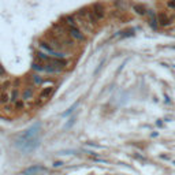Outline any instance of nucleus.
<instances>
[{
  "label": "nucleus",
  "mask_w": 175,
  "mask_h": 175,
  "mask_svg": "<svg viewBox=\"0 0 175 175\" xmlns=\"http://www.w3.org/2000/svg\"><path fill=\"white\" fill-rule=\"evenodd\" d=\"M31 79H33V82H34V85H41V83H44V78L43 77H40V75H37V74L33 75Z\"/></svg>",
  "instance_id": "nucleus-14"
},
{
  "label": "nucleus",
  "mask_w": 175,
  "mask_h": 175,
  "mask_svg": "<svg viewBox=\"0 0 175 175\" xmlns=\"http://www.w3.org/2000/svg\"><path fill=\"white\" fill-rule=\"evenodd\" d=\"M90 10L93 11L94 17L99 19V21H103V19L106 18V8H104V6H103L101 3H96V4H93Z\"/></svg>",
  "instance_id": "nucleus-5"
},
{
  "label": "nucleus",
  "mask_w": 175,
  "mask_h": 175,
  "mask_svg": "<svg viewBox=\"0 0 175 175\" xmlns=\"http://www.w3.org/2000/svg\"><path fill=\"white\" fill-rule=\"evenodd\" d=\"M146 14H149V17H150V26L152 27H157V17L155 15V13H152V11H149V13H146Z\"/></svg>",
  "instance_id": "nucleus-13"
},
{
  "label": "nucleus",
  "mask_w": 175,
  "mask_h": 175,
  "mask_svg": "<svg viewBox=\"0 0 175 175\" xmlns=\"http://www.w3.org/2000/svg\"><path fill=\"white\" fill-rule=\"evenodd\" d=\"M10 101L14 103V104H15L17 101H19V90L17 89V88H14L11 94H10Z\"/></svg>",
  "instance_id": "nucleus-10"
},
{
  "label": "nucleus",
  "mask_w": 175,
  "mask_h": 175,
  "mask_svg": "<svg viewBox=\"0 0 175 175\" xmlns=\"http://www.w3.org/2000/svg\"><path fill=\"white\" fill-rule=\"evenodd\" d=\"M40 144L38 142V138H29V137H25V136H21V137L17 140V146L21 148L22 150H25V152H30L33 150L37 145Z\"/></svg>",
  "instance_id": "nucleus-1"
},
{
  "label": "nucleus",
  "mask_w": 175,
  "mask_h": 175,
  "mask_svg": "<svg viewBox=\"0 0 175 175\" xmlns=\"http://www.w3.org/2000/svg\"><path fill=\"white\" fill-rule=\"evenodd\" d=\"M10 101V93L8 92H1L0 93V103L1 104H7Z\"/></svg>",
  "instance_id": "nucleus-12"
},
{
  "label": "nucleus",
  "mask_w": 175,
  "mask_h": 175,
  "mask_svg": "<svg viewBox=\"0 0 175 175\" xmlns=\"http://www.w3.org/2000/svg\"><path fill=\"white\" fill-rule=\"evenodd\" d=\"M167 7L171 10H175V1H167Z\"/></svg>",
  "instance_id": "nucleus-17"
},
{
  "label": "nucleus",
  "mask_w": 175,
  "mask_h": 175,
  "mask_svg": "<svg viewBox=\"0 0 175 175\" xmlns=\"http://www.w3.org/2000/svg\"><path fill=\"white\" fill-rule=\"evenodd\" d=\"M74 120H75L74 118H71V119H70V122H69V123H67L66 126H64V127H66V129H70V127L73 126V123H74Z\"/></svg>",
  "instance_id": "nucleus-18"
},
{
  "label": "nucleus",
  "mask_w": 175,
  "mask_h": 175,
  "mask_svg": "<svg viewBox=\"0 0 175 175\" xmlns=\"http://www.w3.org/2000/svg\"><path fill=\"white\" fill-rule=\"evenodd\" d=\"M77 107H78V103H75V104H73V106H71V107L69 108V111H66V112H63V114H62V116H69L70 114L73 112V111H74V110L77 108Z\"/></svg>",
  "instance_id": "nucleus-15"
},
{
  "label": "nucleus",
  "mask_w": 175,
  "mask_h": 175,
  "mask_svg": "<svg viewBox=\"0 0 175 175\" xmlns=\"http://www.w3.org/2000/svg\"><path fill=\"white\" fill-rule=\"evenodd\" d=\"M67 29V33H69V36L71 40H74V41H85V33L78 27V26H74V27H66Z\"/></svg>",
  "instance_id": "nucleus-4"
},
{
  "label": "nucleus",
  "mask_w": 175,
  "mask_h": 175,
  "mask_svg": "<svg viewBox=\"0 0 175 175\" xmlns=\"http://www.w3.org/2000/svg\"><path fill=\"white\" fill-rule=\"evenodd\" d=\"M133 10L138 14V15H145L146 14V8L141 4H133Z\"/></svg>",
  "instance_id": "nucleus-11"
},
{
  "label": "nucleus",
  "mask_w": 175,
  "mask_h": 175,
  "mask_svg": "<svg viewBox=\"0 0 175 175\" xmlns=\"http://www.w3.org/2000/svg\"><path fill=\"white\" fill-rule=\"evenodd\" d=\"M33 97V88H26L22 92V101L23 100H30Z\"/></svg>",
  "instance_id": "nucleus-9"
},
{
  "label": "nucleus",
  "mask_w": 175,
  "mask_h": 175,
  "mask_svg": "<svg viewBox=\"0 0 175 175\" xmlns=\"http://www.w3.org/2000/svg\"><path fill=\"white\" fill-rule=\"evenodd\" d=\"M14 107H15V110H18V111H21V110H23V107H25V104H23V101L19 100L17 101L15 104H14Z\"/></svg>",
  "instance_id": "nucleus-16"
},
{
  "label": "nucleus",
  "mask_w": 175,
  "mask_h": 175,
  "mask_svg": "<svg viewBox=\"0 0 175 175\" xmlns=\"http://www.w3.org/2000/svg\"><path fill=\"white\" fill-rule=\"evenodd\" d=\"M63 163L62 162H56V163H53V167H60Z\"/></svg>",
  "instance_id": "nucleus-19"
},
{
  "label": "nucleus",
  "mask_w": 175,
  "mask_h": 175,
  "mask_svg": "<svg viewBox=\"0 0 175 175\" xmlns=\"http://www.w3.org/2000/svg\"><path fill=\"white\" fill-rule=\"evenodd\" d=\"M1 75H4V70L0 67V77H1Z\"/></svg>",
  "instance_id": "nucleus-20"
},
{
  "label": "nucleus",
  "mask_w": 175,
  "mask_h": 175,
  "mask_svg": "<svg viewBox=\"0 0 175 175\" xmlns=\"http://www.w3.org/2000/svg\"><path fill=\"white\" fill-rule=\"evenodd\" d=\"M40 172H45V168L41 166H33L23 171V175H38Z\"/></svg>",
  "instance_id": "nucleus-7"
},
{
  "label": "nucleus",
  "mask_w": 175,
  "mask_h": 175,
  "mask_svg": "<svg viewBox=\"0 0 175 175\" xmlns=\"http://www.w3.org/2000/svg\"><path fill=\"white\" fill-rule=\"evenodd\" d=\"M157 23L160 26H168L172 23V21L168 19V17L166 14H159V18H157Z\"/></svg>",
  "instance_id": "nucleus-8"
},
{
  "label": "nucleus",
  "mask_w": 175,
  "mask_h": 175,
  "mask_svg": "<svg viewBox=\"0 0 175 175\" xmlns=\"http://www.w3.org/2000/svg\"><path fill=\"white\" fill-rule=\"evenodd\" d=\"M38 47H40V49H41L43 53L48 55L49 57H53V59H66V56H67L64 52H57L56 49H53L47 41H40Z\"/></svg>",
  "instance_id": "nucleus-2"
},
{
  "label": "nucleus",
  "mask_w": 175,
  "mask_h": 175,
  "mask_svg": "<svg viewBox=\"0 0 175 175\" xmlns=\"http://www.w3.org/2000/svg\"><path fill=\"white\" fill-rule=\"evenodd\" d=\"M33 69L38 71V73H48V74H60L63 70L57 69L55 66H51V64H45V63H40V62H34L33 63Z\"/></svg>",
  "instance_id": "nucleus-3"
},
{
  "label": "nucleus",
  "mask_w": 175,
  "mask_h": 175,
  "mask_svg": "<svg viewBox=\"0 0 175 175\" xmlns=\"http://www.w3.org/2000/svg\"><path fill=\"white\" fill-rule=\"evenodd\" d=\"M53 92H55V86H47V88H44L43 90L40 92V96H38V100H40V103H44V101H47L51 97V96L53 94Z\"/></svg>",
  "instance_id": "nucleus-6"
}]
</instances>
